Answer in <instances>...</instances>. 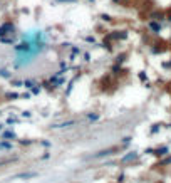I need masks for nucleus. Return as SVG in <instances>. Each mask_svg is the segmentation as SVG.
Wrapping results in <instances>:
<instances>
[{
	"mask_svg": "<svg viewBox=\"0 0 171 183\" xmlns=\"http://www.w3.org/2000/svg\"><path fill=\"white\" fill-rule=\"evenodd\" d=\"M7 30H14V25L12 24H5V25L0 29V35H4V34H7Z\"/></svg>",
	"mask_w": 171,
	"mask_h": 183,
	"instance_id": "f257e3e1",
	"label": "nucleus"
},
{
	"mask_svg": "<svg viewBox=\"0 0 171 183\" xmlns=\"http://www.w3.org/2000/svg\"><path fill=\"white\" fill-rule=\"evenodd\" d=\"M149 27H151V29H153L154 32H159V24H156V22H151Z\"/></svg>",
	"mask_w": 171,
	"mask_h": 183,
	"instance_id": "f03ea898",
	"label": "nucleus"
},
{
	"mask_svg": "<svg viewBox=\"0 0 171 183\" xmlns=\"http://www.w3.org/2000/svg\"><path fill=\"white\" fill-rule=\"evenodd\" d=\"M0 148H10V145H7V143H2V145H0Z\"/></svg>",
	"mask_w": 171,
	"mask_h": 183,
	"instance_id": "7ed1b4c3",
	"label": "nucleus"
}]
</instances>
